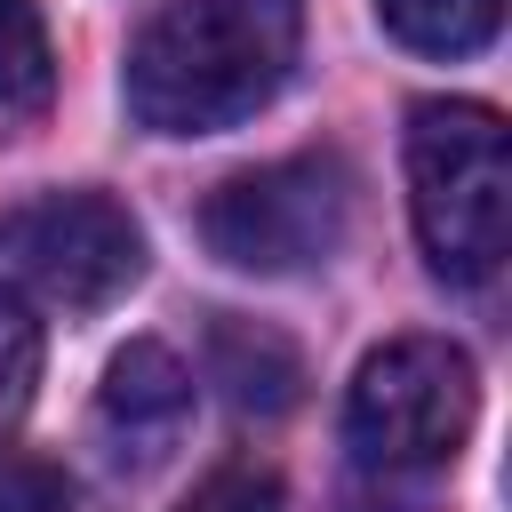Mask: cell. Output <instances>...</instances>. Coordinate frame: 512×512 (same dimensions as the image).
<instances>
[{"label":"cell","mask_w":512,"mask_h":512,"mask_svg":"<svg viewBox=\"0 0 512 512\" xmlns=\"http://www.w3.org/2000/svg\"><path fill=\"white\" fill-rule=\"evenodd\" d=\"M352 232V168L336 152H288L264 168L224 176L200 200V240L232 272H312L344 248Z\"/></svg>","instance_id":"cell-4"},{"label":"cell","mask_w":512,"mask_h":512,"mask_svg":"<svg viewBox=\"0 0 512 512\" xmlns=\"http://www.w3.org/2000/svg\"><path fill=\"white\" fill-rule=\"evenodd\" d=\"M0 256L64 312H104L144 280V224L112 192H40L0 216Z\"/></svg>","instance_id":"cell-5"},{"label":"cell","mask_w":512,"mask_h":512,"mask_svg":"<svg viewBox=\"0 0 512 512\" xmlns=\"http://www.w3.org/2000/svg\"><path fill=\"white\" fill-rule=\"evenodd\" d=\"M32 384H40V320L16 288H0V424L32 400Z\"/></svg>","instance_id":"cell-10"},{"label":"cell","mask_w":512,"mask_h":512,"mask_svg":"<svg viewBox=\"0 0 512 512\" xmlns=\"http://www.w3.org/2000/svg\"><path fill=\"white\" fill-rule=\"evenodd\" d=\"M296 40L304 0H168L128 48V112L152 136H216L280 96Z\"/></svg>","instance_id":"cell-1"},{"label":"cell","mask_w":512,"mask_h":512,"mask_svg":"<svg viewBox=\"0 0 512 512\" xmlns=\"http://www.w3.org/2000/svg\"><path fill=\"white\" fill-rule=\"evenodd\" d=\"M376 16L416 56H472V48L496 40L504 0H376Z\"/></svg>","instance_id":"cell-8"},{"label":"cell","mask_w":512,"mask_h":512,"mask_svg":"<svg viewBox=\"0 0 512 512\" xmlns=\"http://www.w3.org/2000/svg\"><path fill=\"white\" fill-rule=\"evenodd\" d=\"M480 384L448 336H392L352 368L344 440L368 472H432L472 440Z\"/></svg>","instance_id":"cell-3"},{"label":"cell","mask_w":512,"mask_h":512,"mask_svg":"<svg viewBox=\"0 0 512 512\" xmlns=\"http://www.w3.org/2000/svg\"><path fill=\"white\" fill-rule=\"evenodd\" d=\"M0 512H72V472L40 448L0 440Z\"/></svg>","instance_id":"cell-11"},{"label":"cell","mask_w":512,"mask_h":512,"mask_svg":"<svg viewBox=\"0 0 512 512\" xmlns=\"http://www.w3.org/2000/svg\"><path fill=\"white\" fill-rule=\"evenodd\" d=\"M48 80H56V48L40 0H0V104H40Z\"/></svg>","instance_id":"cell-9"},{"label":"cell","mask_w":512,"mask_h":512,"mask_svg":"<svg viewBox=\"0 0 512 512\" xmlns=\"http://www.w3.org/2000/svg\"><path fill=\"white\" fill-rule=\"evenodd\" d=\"M184 424H192V368L168 344H152V336L112 352V368L96 384V440H104V456L120 472H152V464L176 456Z\"/></svg>","instance_id":"cell-6"},{"label":"cell","mask_w":512,"mask_h":512,"mask_svg":"<svg viewBox=\"0 0 512 512\" xmlns=\"http://www.w3.org/2000/svg\"><path fill=\"white\" fill-rule=\"evenodd\" d=\"M408 208L440 280H464V288L496 280L504 216H512V152L488 104L432 96L408 112Z\"/></svg>","instance_id":"cell-2"},{"label":"cell","mask_w":512,"mask_h":512,"mask_svg":"<svg viewBox=\"0 0 512 512\" xmlns=\"http://www.w3.org/2000/svg\"><path fill=\"white\" fill-rule=\"evenodd\" d=\"M184 512H280V480L264 464H224L184 496Z\"/></svg>","instance_id":"cell-12"},{"label":"cell","mask_w":512,"mask_h":512,"mask_svg":"<svg viewBox=\"0 0 512 512\" xmlns=\"http://www.w3.org/2000/svg\"><path fill=\"white\" fill-rule=\"evenodd\" d=\"M368 512H400V504H368Z\"/></svg>","instance_id":"cell-13"},{"label":"cell","mask_w":512,"mask_h":512,"mask_svg":"<svg viewBox=\"0 0 512 512\" xmlns=\"http://www.w3.org/2000/svg\"><path fill=\"white\" fill-rule=\"evenodd\" d=\"M208 376L224 384V400H232L240 416H280V408H296V392H304L296 344H280L272 328L232 320V312L208 328Z\"/></svg>","instance_id":"cell-7"}]
</instances>
